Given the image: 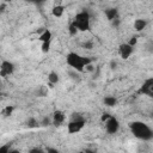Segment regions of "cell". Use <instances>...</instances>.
<instances>
[{
	"label": "cell",
	"mask_w": 153,
	"mask_h": 153,
	"mask_svg": "<svg viewBox=\"0 0 153 153\" xmlns=\"http://www.w3.org/2000/svg\"><path fill=\"white\" fill-rule=\"evenodd\" d=\"M129 128H130L131 134L135 137H137L139 140L148 141V140L153 139V130L145 122H141V121L130 122L129 123Z\"/></svg>",
	"instance_id": "cell-1"
},
{
	"label": "cell",
	"mask_w": 153,
	"mask_h": 153,
	"mask_svg": "<svg viewBox=\"0 0 153 153\" xmlns=\"http://www.w3.org/2000/svg\"><path fill=\"white\" fill-rule=\"evenodd\" d=\"M66 61H67V65L72 67L75 72H84L85 68L91 63V59L81 56L80 54L74 53V51H71L67 54Z\"/></svg>",
	"instance_id": "cell-2"
},
{
	"label": "cell",
	"mask_w": 153,
	"mask_h": 153,
	"mask_svg": "<svg viewBox=\"0 0 153 153\" xmlns=\"http://www.w3.org/2000/svg\"><path fill=\"white\" fill-rule=\"evenodd\" d=\"M90 13L87 11H81L75 14L72 24L78 29V31H86L90 29Z\"/></svg>",
	"instance_id": "cell-3"
},
{
	"label": "cell",
	"mask_w": 153,
	"mask_h": 153,
	"mask_svg": "<svg viewBox=\"0 0 153 153\" xmlns=\"http://www.w3.org/2000/svg\"><path fill=\"white\" fill-rule=\"evenodd\" d=\"M85 126V118L80 114H73L71 122L67 124V130L69 134H74L80 131Z\"/></svg>",
	"instance_id": "cell-4"
},
{
	"label": "cell",
	"mask_w": 153,
	"mask_h": 153,
	"mask_svg": "<svg viewBox=\"0 0 153 153\" xmlns=\"http://www.w3.org/2000/svg\"><path fill=\"white\" fill-rule=\"evenodd\" d=\"M105 129L109 134H116L120 129V122L116 117L110 116L106 121H105Z\"/></svg>",
	"instance_id": "cell-5"
},
{
	"label": "cell",
	"mask_w": 153,
	"mask_h": 153,
	"mask_svg": "<svg viewBox=\"0 0 153 153\" xmlns=\"http://www.w3.org/2000/svg\"><path fill=\"white\" fill-rule=\"evenodd\" d=\"M140 92L153 98V78H149L143 81V84L140 87Z\"/></svg>",
	"instance_id": "cell-6"
},
{
	"label": "cell",
	"mask_w": 153,
	"mask_h": 153,
	"mask_svg": "<svg viewBox=\"0 0 153 153\" xmlns=\"http://www.w3.org/2000/svg\"><path fill=\"white\" fill-rule=\"evenodd\" d=\"M14 71V65L10 61H2L1 62V66H0V75L1 76H7V75H11Z\"/></svg>",
	"instance_id": "cell-7"
},
{
	"label": "cell",
	"mask_w": 153,
	"mask_h": 153,
	"mask_svg": "<svg viewBox=\"0 0 153 153\" xmlns=\"http://www.w3.org/2000/svg\"><path fill=\"white\" fill-rule=\"evenodd\" d=\"M134 51V47H131L129 43H122L118 48V53H120V56L124 60H127Z\"/></svg>",
	"instance_id": "cell-8"
},
{
	"label": "cell",
	"mask_w": 153,
	"mask_h": 153,
	"mask_svg": "<svg viewBox=\"0 0 153 153\" xmlns=\"http://www.w3.org/2000/svg\"><path fill=\"white\" fill-rule=\"evenodd\" d=\"M63 121H65V114L61 110L54 111V114H53V124L59 127L63 123Z\"/></svg>",
	"instance_id": "cell-9"
},
{
	"label": "cell",
	"mask_w": 153,
	"mask_h": 153,
	"mask_svg": "<svg viewBox=\"0 0 153 153\" xmlns=\"http://www.w3.org/2000/svg\"><path fill=\"white\" fill-rule=\"evenodd\" d=\"M105 16L110 22H112L118 18V11H117V8H114V7L108 8V10H105Z\"/></svg>",
	"instance_id": "cell-10"
},
{
	"label": "cell",
	"mask_w": 153,
	"mask_h": 153,
	"mask_svg": "<svg viewBox=\"0 0 153 153\" xmlns=\"http://www.w3.org/2000/svg\"><path fill=\"white\" fill-rule=\"evenodd\" d=\"M146 26H147V22L145 19H141V18L135 19V22H134V29L136 31H142Z\"/></svg>",
	"instance_id": "cell-11"
},
{
	"label": "cell",
	"mask_w": 153,
	"mask_h": 153,
	"mask_svg": "<svg viewBox=\"0 0 153 153\" xmlns=\"http://www.w3.org/2000/svg\"><path fill=\"white\" fill-rule=\"evenodd\" d=\"M63 12H65V7H63L62 5H56V6H54L53 10H51L53 16H54V17H57V18L62 17Z\"/></svg>",
	"instance_id": "cell-12"
},
{
	"label": "cell",
	"mask_w": 153,
	"mask_h": 153,
	"mask_svg": "<svg viewBox=\"0 0 153 153\" xmlns=\"http://www.w3.org/2000/svg\"><path fill=\"white\" fill-rule=\"evenodd\" d=\"M42 43H45V42H50V39H51V32H50V30H43V32L39 35V38H38Z\"/></svg>",
	"instance_id": "cell-13"
},
{
	"label": "cell",
	"mask_w": 153,
	"mask_h": 153,
	"mask_svg": "<svg viewBox=\"0 0 153 153\" xmlns=\"http://www.w3.org/2000/svg\"><path fill=\"white\" fill-rule=\"evenodd\" d=\"M59 74L56 73V72H50L49 74H48V81L50 82V85H55V84H57L59 82Z\"/></svg>",
	"instance_id": "cell-14"
},
{
	"label": "cell",
	"mask_w": 153,
	"mask_h": 153,
	"mask_svg": "<svg viewBox=\"0 0 153 153\" xmlns=\"http://www.w3.org/2000/svg\"><path fill=\"white\" fill-rule=\"evenodd\" d=\"M103 102H104V104L106 105V106H115L116 104H117V99L115 98V97H112V96H106L104 99H103Z\"/></svg>",
	"instance_id": "cell-15"
},
{
	"label": "cell",
	"mask_w": 153,
	"mask_h": 153,
	"mask_svg": "<svg viewBox=\"0 0 153 153\" xmlns=\"http://www.w3.org/2000/svg\"><path fill=\"white\" fill-rule=\"evenodd\" d=\"M13 110H14V106H13V105H8V106H6V108L2 110V116H4V117H8V116H11L12 112H13Z\"/></svg>",
	"instance_id": "cell-16"
},
{
	"label": "cell",
	"mask_w": 153,
	"mask_h": 153,
	"mask_svg": "<svg viewBox=\"0 0 153 153\" xmlns=\"http://www.w3.org/2000/svg\"><path fill=\"white\" fill-rule=\"evenodd\" d=\"M47 93H48V91H47L45 86H39V87H38V90H37V94H38L39 97H45Z\"/></svg>",
	"instance_id": "cell-17"
},
{
	"label": "cell",
	"mask_w": 153,
	"mask_h": 153,
	"mask_svg": "<svg viewBox=\"0 0 153 153\" xmlns=\"http://www.w3.org/2000/svg\"><path fill=\"white\" fill-rule=\"evenodd\" d=\"M26 126L29 127V128H33V127H36L37 126V121L35 120V118H29L27 121H26Z\"/></svg>",
	"instance_id": "cell-18"
},
{
	"label": "cell",
	"mask_w": 153,
	"mask_h": 153,
	"mask_svg": "<svg viewBox=\"0 0 153 153\" xmlns=\"http://www.w3.org/2000/svg\"><path fill=\"white\" fill-rule=\"evenodd\" d=\"M11 149V145L10 143H6V145H2L0 147V153H8Z\"/></svg>",
	"instance_id": "cell-19"
},
{
	"label": "cell",
	"mask_w": 153,
	"mask_h": 153,
	"mask_svg": "<svg viewBox=\"0 0 153 153\" xmlns=\"http://www.w3.org/2000/svg\"><path fill=\"white\" fill-rule=\"evenodd\" d=\"M68 31H69V33L72 35V36H74V35H76V32H78V29L71 23L69 24V26H68Z\"/></svg>",
	"instance_id": "cell-20"
},
{
	"label": "cell",
	"mask_w": 153,
	"mask_h": 153,
	"mask_svg": "<svg viewBox=\"0 0 153 153\" xmlns=\"http://www.w3.org/2000/svg\"><path fill=\"white\" fill-rule=\"evenodd\" d=\"M49 50H50V42L42 43V51L43 53H48Z\"/></svg>",
	"instance_id": "cell-21"
},
{
	"label": "cell",
	"mask_w": 153,
	"mask_h": 153,
	"mask_svg": "<svg viewBox=\"0 0 153 153\" xmlns=\"http://www.w3.org/2000/svg\"><path fill=\"white\" fill-rule=\"evenodd\" d=\"M136 42H137V37H135V36H133V37L130 38V41H129L128 43H129V44H130L131 47H134V45L136 44Z\"/></svg>",
	"instance_id": "cell-22"
},
{
	"label": "cell",
	"mask_w": 153,
	"mask_h": 153,
	"mask_svg": "<svg viewBox=\"0 0 153 153\" xmlns=\"http://www.w3.org/2000/svg\"><path fill=\"white\" fill-rule=\"evenodd\" d=\"M50 124V118L49 117H44L42 121V126H49Z\"/></svg>",
	"instance_id": "cell-23"
},
{
	"label": "cell",
	"mask_w": 153,
	"mask_h": 153,
	"mask_svg": "<svg viewBox=\"0 0 153 153\" xmlns=\"http://www.w3.org/2000/svg\"><path fill=\"white\" fill-rule=\"evenodd\" d=\"M29 153H43V151L41 148H31L29 151Z\"/></svg>",
	"instance_id": "cell-24"
},
{
	"label": "cell",
	"mask_w": 153,
	"mask_h": 153,
	"mask_svg": "<svg viewBox=\"0 0 153 153\" xmlns=\"http://www.w3.org/2000/svg\"><path fill=\"white\" fill-rule=\"evenodd\" d=\"M82 47H84V48H86V49H92L93 44H92L91 42H86V43H84V44H82Z\"/></svg>",
	"instance_id": "cell-25"
},
{
	"label": "cell",
	"mask_w": 153,
	"mask_h": 153,
	"mask_svg": "<svg viewBox=\"0 0 153 153\" xmlns=\"http://www.w3.org/2000/svg\"><path fill=\"white\" fill-rule=\"evenodd\" d=\"M111 23H112V26H114V27H118V25H120V19L117 18V19L112 20Z\"/></svg>",
	"instance_id": "cell-26"
},
{
	"label": "cell",
	"mask_w": 153,
	"mask_h": 153,
	"mask_svg": "<svg viewBox=\"0 0 153 153\" xmlns=\"http://www.w3.org/2000/svg\"><path fill=\"white\" fill-rule=\"evenodd\" d=\"M110 116H111V115H109V114H103V116H102V121H103V122H105Z\"/></svg>",
	"instance_id": "cell-27"
},
{
	"label": "cell",
	"mask_w": 153,
	"mask_h": 153,
	"mask_svg": "<svg viewBox=\"0 0 153 153\" xmlns=\"http://www.w3.org/2000/svg\"><path fill=\"white\" fill-rule=\"evenodd\" d=\"M47 153H60L57 149H55V148H48L47 149Z\"/></svg>",
	"instance_id": "cell-28"
},
{
	"label": "cell",
	"mask_w": 153,
	"mask_h": 153,
	"mask_svg": "<svg viewBox=\"0 0 153 153\" xmlns=\"http://www.w3.org/2000/svg\"><path fill=\"white\" fill-rule=\"evenodd\" d=\"M86 69H87V71H90V72H91V71H93V66H92V65H91V63H90V65H88V66H87V67H86Z\"/></svg>",
	"instance_id": "cell-29"
},
{
	"label": "cell",
	"mask_w": 153,
	"mask_h": 153,
	"mask_svg": "<svg viewBox=\"0 0 153 153\" xmlns=\"http://www.w3.org/2000/svg\"><path fill=\"white\" fill-rule=\"evenodd\" d=\"M8 153H19V151H17V149H10Z\"/></svg>",
	"instance_id": "cell-30"
},
{
	"label": "cell",
	"mask_w": 153,
	"mask_h": 153,
	"mask_svg": "<svg viewBox=\"0 0 153 153\" xmlns=\"http://www.w3.org/2000/svg\"><path fill=\"white\" fill-rule=\"evenodd\" d=\"M116 67V62L115 61H111V68H115Z\"/></svg>",
	"instance_id": "cell-31"
},
{
	"label": "cell",
	"mask_w": 153,
	"mask_h": 153,
	"mask_svg": "<svg viewBox=\"0 0 153 153\" xmlns=\"http://www.w3.org/2000/svg\"><path fill=\"white\" fill-rule=\"evenodd\" d=\"M80 153H93V152L90 151V149H86V151H82V152H80Z\"/></svg>",
	"instance_id": "cell-32"
}]
</instances>
